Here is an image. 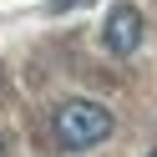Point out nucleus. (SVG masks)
<instances>
[{
    "label": "nucleus",
    "mask_w": 157,
    "mask_h": 157,
    "mask_svg": "<svg viewBox=\"0 0 157 157\" xmlns=\"http://www.w3.org/2000/svg\"><path fill=\"white\" fill-rule=\"evenodd\" d=\"M112 127H117V117L106 112L101 101H91V96H66L51 112V132H56V142H61L66 152H86V147L106 142Z\"/></svg>",
    "instance_id": "f257e3e1"
},
{
    "label": "nucleus",
    "mask_w": 157,
    "mask_h": 157,
    "mask_svg": "<svg viewBox=\"0 0 157 157\" xmlns=\"http://www.w3.org/2000/svg\"><path fill=\"white\" fill-rule=\"evenodd\" d=\"M142 41H147L142 10H137L132 0H112V10L101 15V46L112 56H132V51H142Z\"/></svg>",
    "instance_id": "f03ea898"
},
{
    "label": "nucleus",
    "mask_w": 157,
    "mask_h": 157,
    "mask_svg": "<svg viewBox=\"0 0 157 157\" xmlns=\"http://www.w3.org/2000/svg\"><path fill=\"white\" fill-rule=\"evenodd\" d=\"M0 157H10V132H0Z\"/></svg>",
    "instance_id": "7ed1b4c3"
},
{
    "label": "nucleus",
    "mask_w": 157,
    "mask_h": 157,
    "mask_svg": "<svg viewBox=\"0 0 157 157\" xmlns=\"http://www.w3.org/2000/svg\"><path fill=\"white\" fill-rule=\"evenodd\" d=\"M147 157H157V152H147Z\"/></svg>",
    "instance_id": "20e7f679"
}]
</instances>
